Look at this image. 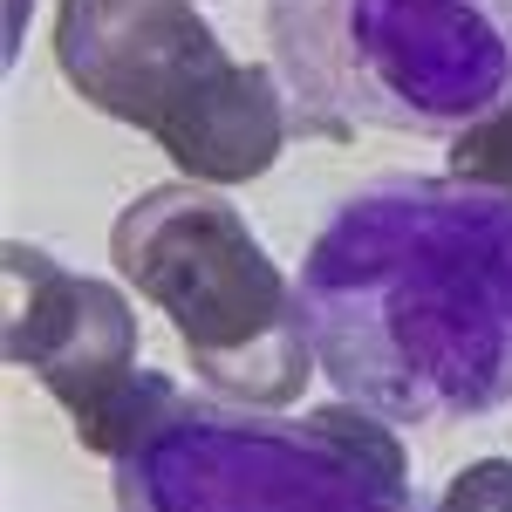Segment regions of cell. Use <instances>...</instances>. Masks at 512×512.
<instances>
[{
	"label": "cell",
	"mask_w": 512,
	"mask_h": 512,
	"mask_svg": "<svg viewBox=\"0 0 512 512\" xmlns=\"http://www.w3.org/2000/svg\"><path fill=\"white\" fill-rule=\"evenodd\" d=\"M321 376L390 424H472L512 403V192L390 171L301 253Z\"/></svg>",
	"instance_id": "1"
},
{
	"label": "cell",
	"mask_w": 512,
	"mask_h": 512,
	"mask_svg": "<svg viewBox=\"0 0 512 512\" xmlns=\"http://www.w3.org/2000/svg\"><path fill=\"white\" fill-rule=\"evenodd\" d=\"M117 512H417L410 451L369 403L280 417L219 390H171L110 458Z\"/></svg>",
	"instance_id": "2"
},
{
	"label": "cell",
	"mask_w": 512,
	"mask_h": 512,
	"mask_svg": "<svg viewBox=\"0 0 512 512\" xmlns=\"http://www.w3.org/2000/svg\"><path fill=\"white\" fill-rule=\"evenodd\" d=\"M294 130L458 137L512 103V0H267Z\"/></svg>",
	"instance_id": "3"
},
{
	"label": "cell",
	"mask_w": 512,
	"mask_h": 512,
	"mask_svg": "<svg viewBox=\"0 0 512 512\" xmlns=\"http://www.w3.org/2000/svg\"><path fill=\"white\" fill-rule=\"evenodd\" d=\"M110 267L178 328L205 390L260 410L308 390L315 335L301 315V287L274 267V253L219 185L178 178L137 192L110 226Z\"/></svg>",
	"instance_id": "4"
},
{
	"label": "cell",
	"mask_w": 512,
	"mask_h": 512,
	"mask_svg": "<svg viewBox=\"0 0 512 512\" xmlns=\"http://www.w3.org/2000/svg\"><path fill=\"white\" fill-rule=\"evenodd\" d=\"M7 362L28 369L76 424V444L117 458L130 424L171 390V376L137 355V308L117 280L62 267L28 239H7Z\"/></svg>",
	"instance_id": "5"
},
{
	"label": "cell",
	"mask_w": 512,
	"mask_h": 512,
	"mask_svg": "<svg viewBox=\"0 0 512 512\" xmlns=\"http://www.w3.org/2000/svg\"><path fill=\"white\" fill-rule=\"evenodd\" d=\"M55 69L89 110L164 137L233 69L198 0H55Z\"/></svg>",
	"instance_id": "6"
},
{
	"label": "cell",
	"mask_w": 512,
	"mask_h": 512,
	"mask_svg": "<svg viewBox=\"0 0 512 512\" xmlns=\"http://www.w3.org/2000/svg\"><path fill=\"white\" fill-rule=\"evenodd\" d=\"M287 137H294V103L280 96V76L267 62H233L158 144L198 185H253L280 164Z\"/></svg>",
	"instance_id": "7"
},
{
	"label": "cell",
	"mask_w": 512,
	"mask_h": 512,
	"mask_svg": "<svg viewBox=\"0 0 512 512\" xmlns=\"http://www.w3.org/2000/svg\"><path fill=\"white\" fill-rule=\"evenodd\" d=\"M444 164H451L458 178H472V185H499V192H512V103L492 110L485 123H472V130H458L451 151H444Z\"/></svg>",
	"instance_id": "8"
},
{
	"label": "cell",
	"mask_w": 512,
	"mask_h": 512,
	"mask_svg": "<svg viewBox=\"0 0 512 512\" xmlns=\"http://www.w3.org/2000/svg\"><path fill=\"white\" fill-rule=\"evenodd\" d=\"M431 512H512V458H478L437 492Z\"/></svg>",
	"instance_id": "9"
}]
</instances>
